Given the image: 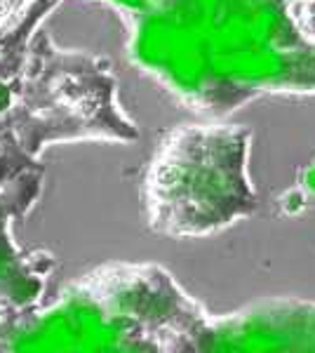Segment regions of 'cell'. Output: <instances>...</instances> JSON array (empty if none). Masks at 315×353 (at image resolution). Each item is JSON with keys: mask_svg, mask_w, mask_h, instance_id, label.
I'll list each match as a JSON object with an SVG mask.
<instances>
[{"mask_svg": "<svg viewBox=\"0 0 315 353\" xmlns=\"http://www.w3.org/2000/svg\"><path fill=\"white\" fill-rule=\"evenodd\" d=\"M247 134L233 125L191 128L174 137L156 170L158 193L174 205L188 226H212L243 208Z\"/></svg>", "mask_w": 315, "mask_h": 353, "instance_id": "1", "label": "cell"}, {"mask_svg": "<svg viewBox=\"0 0 315 353\" xmlns=\"http://www.w3.org/2000/svg\"><path fill=\"white\" fill-rule=\"evenodd\" d=\"M10 104H12V92H10L8 83L0 81V113H5L10 109Z\"/></svg>", "mask_w": 315, "mask_h": 353, "instance_id": "2", "label": "cell"}]
</instances>
